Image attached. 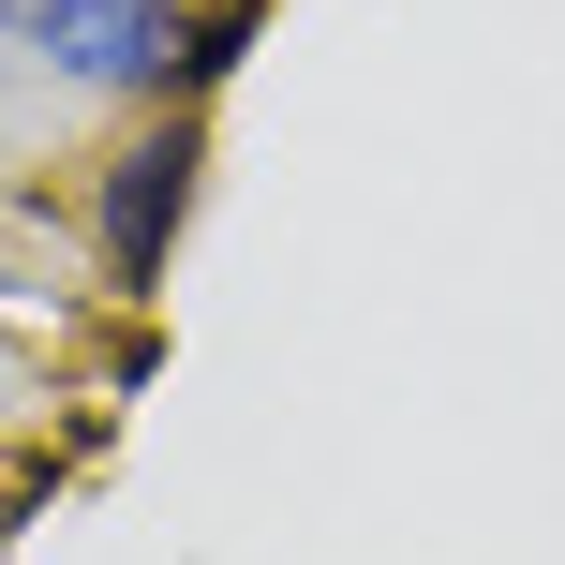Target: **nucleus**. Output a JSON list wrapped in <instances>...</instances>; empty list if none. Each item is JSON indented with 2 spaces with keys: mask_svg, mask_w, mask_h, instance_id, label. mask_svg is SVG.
Here are the masks:
<instances>
[{
  "mask_svg": "<svg viewBox=\"0 0 565 565\" xmlns=\"http://www.w3.org/2000/svg\"><path fill=\"white\" fill-rule=\"evenodd\" d=\"M0 30H15L45 75L75 89H179V0H0Z\"/></svg>",
  "mask_w": 565,
  "mask_h": 565,
  "instance_id": "f257e3e1",
  "label": "nucleus"
},
{
  "mask_svg": "<svg viewBox=\"0 0 565 565\" xmlns=\"http://www.w3.org/2000/svg\"><path fill=\"white\" fill-rule=\"evenodd\" d=\"M194 164H209V135H194V119H164V135H135V149L105 164V209H89V238H105V282H164L179 224H194Z\"/></svg>",
  "mask_w": 565,
  "mask_h": 565,
  "instance_id": "f03ea898",
  "label": "nucleus"
},
{
  "mask_svg": "<svg viewBox=\"0 0 565 565\" xmlns=\"http://www.w3.org/2000/svg\"><path fill=\"white\" fill-rule=\"evenodd\" d=\"M238 45H254V0H224V15H194V30H179V89L238 75Z\"/></svg>",
  "mask_w": 565,
  "mask_h": 565,
  "instance_id": "7ed1b4c3",
  "label": "nucleus"
}]
</instances>
